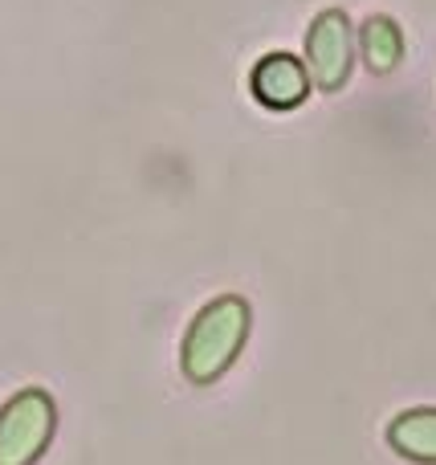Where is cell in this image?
<instances>
[{
	"label": "cell",
	"mask_w": 436,
	"mask_h": 465,
	"mask_svg": "<svg viewBox=\"0 0 436 465\" xmlns=\"http://www.w3.org/2000/svg\"><path fill=\"white\" fill-rule=\"evenodd\" d=\"M253 311L245 298L220 294L208 306H200V314L192 319V327L184 331V351H179V368L192 384H212L220 380L233 360L241 355L245 339H249Z\"/></svg>",
	"instance_id": "6da1fadb"
},
{
	"label": "cell",
	"mask_w": 436,
	"mask_h": 465,
	"mask_svg": "<svg viewBox=\"0 0 436 465\" xmlns=\"http://www.w3.org/2000/svg\"><path fill=\"white\" fill-rule=\"evenodd\" d=\"M53 401L41 388H24L0 409V465H33L53 437Z\"/></svg>",
	"instance_id": "7a4b0ae2"
},
{
	"label": "cell",
	"mask_w": 436,
	"mask_h": 465,
	"mask_svg": "<svg viewBox=\"0 0 436 465\" xmlns=\"http://www.w3.org/2000/svg\"><path fill=\"white\" fill-rule=\"evenodd\" d=\"M351 21L339 13V8H326V13L315 16L306 33V74L310 86L318 90H343L351 78Z\"/></svg>",
	"instance_id": "3957f363"
},
{
	"label": "cell",
	"mask_w": 436,
	"mask_h": 465,
	"mask_svg": "<svg viewBox=\"0 0 436 465\" xmlns=\"http://www.w3.org/2000/svg\"><path fill=\"white\" fill-rule=\"evenodd\" d=\"M249 90L269 111H294L310 94V74L294 54H266L249 74Z\"/></svg>",
	"instance_id": "277c9868"
},
{
	"label": "cell",
	"mask_w": 436,
	"mask_h": 465,
	"mask_svg": "<svg viewBox=\"0 0 436 465\" xmlns=\"http://www.w3.org/2000/svg\"><path fill=\"white\" fill-rule=\"evenodd\" d=\"M388 441L396 453L424 465H436V409H412L400 412L388 429Z\"/></svg>",
	"instance_id": "5b68a950"
},
{
	"label": "cell",
	"mask_w": 436,
	"mask_h": 465,
	"mask_svg": "<svg viewBox=\"0 0 436 465\" xmlns=\"http://www.w3.org/2000/svg\"><path fill=\"white\" fill-rule=\"evenodd\" d=\"M363 57L375 74H388L400 62V29L388 16H372L363 25Z\"/></svg>",
	"instance_id": "8992f818"
}]
</instances>
